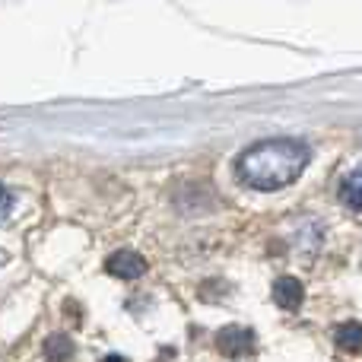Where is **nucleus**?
<instances>
[{
	"label": "nucleus",
	"instance_id": "39448f33",
	"mask_svg": "<svg viewBox=\"0 0 362 362\" xmlns=\"http://www.w3.org/2000/svg\"><path fill=\"white\" fill-rule=\"evenodd\" d=\"M334 344H337V350H344V353H359L362 350V325L359 321L340 325L337 334H334Z\"/></svg>",
	"mask_w": 362,
	"mask_h": 362
},
{
	"label": "nucleus",
	"instance_id": "423d86ee",
	"mask_svg": "<svg viewBox=\"0 0 362 362\" xmlns=\"http://www.w3.org/2000/svg\"><path fill=\"white\" fill-rule=\"evenodd\" d=\"M45 356H48V362H70V356H74V340L67 334H51L45 340Z\"/></svg>",
	"mask_w": 362,
	"mask_h": 362
},
{
	"label": "nucleus",
	"instance_id": "20e7f679",
	"mask_svg": "<svg viewBox=\"0 0 362 362\" xmlns=\"http://www.w3.org/2000/svg\"><path fill=\"white\" fill-rule=\"evenodd\" d=\"M302 299H305V289H302V283L296 280V276H280V280L274 283V302L280 308L296 312V308L302 305Z\"/></svg>",
	"mask_w": 362,
	"mask_h": 362
},
{
	"label": "nucleus",
	"instance_id": "6e6552de",
	"mask_svg": "<svg viewBox=\"0 0 362 362\" xmlns=\"http://www.w3.org/2000/svg\"><path fill=\"white\" fill-rule=\"evenodd\" d=\"M13 204H16V197H13V191H10V187H4V185H0V216H6V213L13 210Z\"/></svg>",
	"mask_w": 362,
	"mask_h": 362
},
{
	"label": "nucleus",
	"instance_id": "f257e3e1",
	"mask_svg": "<svg viewBox=\"0 0 362 362\" xmlns=\"http://www.w3.org/2000/svg\"><path fill=\"white\" fill-rule=\"evenodd\" d=\"M308 159H312V153L302 140H264L238 156L235 172L242 185L255 187V191H280L305 172Z\"/></svg>",
	"mask_w": 362,
	"mask_h": 362
},
{
	"label": "nucleus",
	"instance_id": "0eeeda50",
	"mask_svg": "<svg viewBox=\"0 0 362 362\" xmlns=\"http://www.w3.org/2000/svg\"><path fill=\"white\" fill-rule=\"evenodd\" d=\"M340 200H344L346 206H353V210H362V172H353V175L344 178V185H340Z\"/></svg>",
	"mask_w": 362,
	"mask_h": 362
},
{
	"label": "nucleus",
	"instance_id": "1a4fd4ad",
	"mask_svg": "<svg viewBox=\"0 0 362 362\" xmlns=\"http://www.w3.org/2000/svg\"><path fill=\"white\" fill-rule=\"evenodd\" d=\"M102 362H127V359H124V356H118V353H112V356H105Z\"/></svg>",
	"mask_w": 362,
	"mask_h": 362
},
{
	"label": "nucleus",
	"instance_id": "f03ea898",
	"mask_svg": "<svg viewBox=\"0 0 362 362\" xmlns=\"http://www.w3.org/2000/svg\"><path fill=\"white\" fill-rule=\"evenodd\" d=\"M216 350L223 356L235 359V356H248L255 350V331L245 325H229L216 334Z\"/></svg>",
	"mask_w": 362,
	"mask_h": 362
},
{
	"label": "nucleus",
	"instance_id": "7ed1b4c3",
	"mask_svg": "<svg viewBox=\"0 0 362 362\" xmlns=\"http://www.w3.org/2000/svg\"><path fill=\"white\" fill-rule=\"evenodd\" d=\"M105 270L112 276H118V280H140V276L146 274V261L137 255V251L121 248L105 261Z\"/></svg>",
	"mask_w": 362,
	"mask_h": 362
}]
</instances>
